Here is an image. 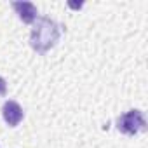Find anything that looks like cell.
<instances>
[{
  "label": "cell",
  "mask_w": 148,
  "mask_h": 148,
  "mask_svg": "<svg viewBox=\"0 0 148 148\" xmlns=\"http://www.w3.org/2000/svg\"><path fill=\"white\" fill-rule=\"evenodd\" d=\"M5 92H7V84H5V80L0 77V96H5Z\"/></svg>",
  "instance_id": "obj_5"
},
{
  "label": "cell",
  "mask_w": 148,
  "mask_h": 148,
  "mask_svg": "<svg viewBox=\"0 0 148 148\" xmlns=\"http://www.w3.org/2000/svg\"><path fill=\"white\" fill-rule=\"evenodd\" d=\"M2 115H4V120L11 127H16L23 120V110L16 101H5L2 106Z\"/></svg>",
  "instance_id": "obj_3"
},
{
  "label": "cell",
  "mask_w": 148,
  "mask_h": 148,
  "mask_svg": "<svg viewBox=\"0 0 148 148\" xmlns=\"http://www.w3.org/2000/svg\"><path fill=\"white\" fill-rule=\"evenodd\" d=\"M59 37H61V26L56 21H52L51 18H38L35 28L32 30L30 44L37 52L44 54L58 44Z\"/></svg>",
  "instance_id": "obj_1"
},
{
  "label": "cell",
  "mask_w": 148,
  "mask_h": 148,
  "mask_svg": "<svg viewBox=\"0 0 148 148\" xmlns=\"http://www.w3.org/2000/svg\"><path fill=\"white\" fill-rule=\"evenodd\" d=\"M12 7L23 23H33L37 19V7L32 2H12Z\"/></svg>",
  "instance_id": "obj_4"
},
{
  "label": "cell",
  "mask_w": 148,
  "mask_h": 148,
  "mask_svg": "<svg viewBox=\"0 0 148 148\" xmlns=\"http://www.w3.org/2000/svg\"><path fill=\"white\" fill-rule=\"evenodd\" d=\"M117 129L124 134H129V136H134V134L145 131L146 129V120H145L143 112L129 110L127 113H122L117 119Z\"/></svg>",
  "instance_id": "obj_2"
}]
</instances>
